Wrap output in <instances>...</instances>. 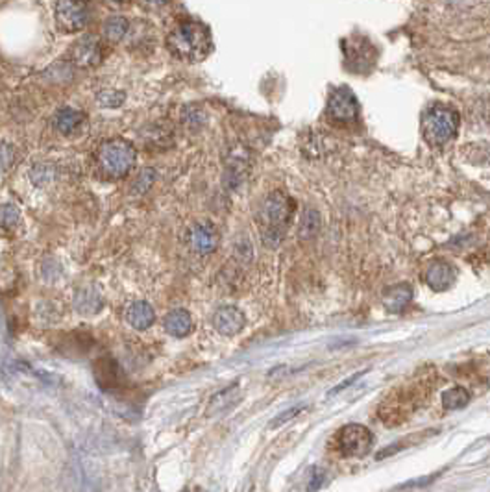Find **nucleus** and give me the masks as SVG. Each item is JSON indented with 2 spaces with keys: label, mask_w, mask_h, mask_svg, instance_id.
<instances>
[{
  "label": "nucleus",
  "mask_w": 490,
  "mask_h": 492,
  "mask_svg": "<svg viewBox=\"0 0 490 492\" xmlns=\"http://www.w3.org/2000/svg\"><path fill=\"white\" fill-rule=\"evenodd\" d=\"M302 409L304 407H292V409H289V411H285V413H282V415H277L276 419L272 420V424H270V428H277V426H282V424H285V422H289L291 419H295L298 413H302Z\"/></svg>",
  "instance_id": "obj_27"
},
{
  "label": "nucleus",
  "mask_w": 490,
  "mask_h": 492,
  "mask_svg": "<svg viewBox=\"0 0 490 492\" xmlns=\"http://www.w3.org/2000/svg\"><path fill=\"white\" fill-rule=\"evenodd\" d=\"M83 121H86V115L82 111L73 110V108H61L59 111H56L54 119H52V126L61 135H71V133L76 132L78 128L82 126Z\"/></svg>",
  "instance_id": "obj_16"
},
{
  "label": "nucleus",
  "mask_w": 490,
  "mask_h": 492,
  "mask_svg": "<svg viewBox=\"0 0 490 492\" xmlns=\"http://www.w3.org/2000/svg\"><path fill=\"white\" fill-rule=\"evenodd\" d=\"M413 300V289L407 283H398L383 292V306L389 313H402Z\"/></svg>",
  "instance_id": "obj_13"
},
{
  "label": "nucleus",
  "mask_w": 490,
  "mask_h": 492,
  "mask_svg": "<svg viewBox=\"0 0 490 492\" xmlns=\"http://www.w3.org/2000/svg\"><path fill=\"white\" fill-rule=\"evenodd\" d=\"M187 241H189V248L195 254L209 255L218 248L220 235L211 222H195L189 230Z\"/></svg>",
  "instance_id": "obj_8"
},
{
  "label": "nucleus",
  "mask_w": 490,
  "mask_h": 492,
  "mask_svg": "<svg viewBox=\"0 0 490 492\" xmlns=\"http://www.w3.org/2000/svg\"><path fill=\"white\" fill-rule=\"evenodd\" d=\"M320 226H322V219H320V213L317 210H305L302 219H300L298 226V237L302 241H309L313 239L318 232H320Z\"/></svg>",
  "instance_id": "obj_18"
},
{
  "label": "nucleus",
  "mask_w": 490,
  "mask_h": 492,
  "mask_svg": "<svg viewBox=\"0 0 490 492\" xmlns=\"http://www.w3.org/2000/svg\"><path fill=\"white\" fill-rule=\"evenodd\" d=\"M68 60L78 67H96L102 61V48L95 36L80 37L68 51Z\"/></svg>",
  "instance_id": "obj_9"
},
{
  "label": "nucleus",
  "mask_w": 490,
  "mask_h": 492,
  "mask_svg": "<svg viewBox=\"0 0 490 492\" xmlns=\"http://www.w3.org/2000/svg\"><path fill=\"white\" fill-rule=\"evenodd\" d=\"M15 163V150L14 146L0 143V173L8 170L9 167H14Z\"/></svg>",
  "instance_id": "obj_24"
},
{
  "label": "nucleus",
  "mask_w": 490,
  "mask_h": 492,
  "mask_svg": "<svg viewBox=\"0 0 490 492\" xmlns=\"http://www.w3.org/2000/svg\"><path fill=\"white\" fill-rule=\"evenodd\" d=\"M104 306V300H102V294L96 291L93 285H87V287L80 289L74 297V307L80 314H86V317H91L96 314Z\"/></svg>",
  "instance_id": "obj_15"
},
{
  "label": "nucleus",
  "mask_w": 490,
  "mask_h": 492,
  "mask_svg": "<svg viewBox=\"0 0 490 492\" xmlns=\"http://www.w3.org/2000/svg\"><path fill=\"white\" fill-rule=\"evenodd\" d=\"M154 178H155V170H152V169L143 170V173L139 174V180H137V183H141V187H139L137 191L145 193L146 189H148V187H150V183L154 182Z\"/></svg>",
  "instance_id": "obj_28"
},
{
  "label": "nucleus",
  "mask_w": 490,
  "mask_h": 492,
  "mask_svg": "<svg viewBox=\"0 0 490 492\" xmlns=\"http://www.w3.org/2000/svg\"><path fill=\"white\" fill-rule=\"evenodd\" d=\"M167 48L178 60L196 63L208 58L213 48V39L205 24L183 21L168 32Z\"/></svg>",
  "instance_id": "obj_1"
},
{
  "label": "nucleus",
  "mask_w": 490,
  "mask_h": 492,
  "mask_svg": "<svg viewBox=\"0 0 490 492\" xmlns=\"http://www.w3.org/2000/svg\"><path fill=\"white\" fill-rule=\"evenodd\" d=\"M295 205L292 200L282 191L268 195L259 210V224L267 246H277L283 241L285 230L292 217Z\"/></svg>",
  "instance_id": "obj_2"
},
{
  "label": "nucleus",
  "mask_w": 490,
  "mask_h": 492,
  "mask_svg": "<svg viewBox=\"0 0 490 492\" xmlns=\"http://www.w3.org/2000/svg\"><path fill=\"white\" fill-rule=\"evenodd\" d=\"M21 222V211L14 204L0 205V228L14 230Z\"/></svg>",
  "instance_id": "obj_22"
},
{
  "label": "nucleus",
  "mask_w": 490,
  "mask_h": 492,
  "mask_svg": "<svg viewBox=\"0 0 490 492\" xmlns=\"http://www.w3.org/2000/svg\"><path fill=\"white\" fill-rule=\"evenodd\" d=\"M459 128L457 111L448 106L435 104L422 115V133L432 146H444L455 137Z\"/></svg>",
  "instance_id": "obj_3"
},
{
  "label": "nucleus",
  "mask_w": 490,
  "mask_h": 492,
  "mask_svg": "<svg viewBox=\"0 0 490 492\" xmlns=\"http://www.w3.org/2000/svg\"><path fill=\"white\" fill-rule=\"evenodd\" d=\"M52 178H54V173H52L50 165H36L32 169V180L37 185H43V183L50 182Z\"/></svg>",
  "instance_id": "obj_25"
},
{
  "label": "nucleus",
  "mask_w": 490,
  "mask_h": 492,
  "mask_svg": "<svg viewBox=\"0 0 490 492\" xmlns=\"http://www.w3.org/2000/svg\"><path fill=\"white\" fill-rule=\"evenodd\" d=\"M163 328L168 335H173L176 339L187 337L193 332V317L189 311L185 309H173L167 313L163 319Z\"/></svg>",
  "instance_id": "obj_14"
},
{
  "label": "nucleus",
  "mask_w": 490,
  "mask_h": 492,
  "mask_svg": "<svg viewBox=\"0 0 490 492\" xmlns=\"http://www.w3.org/2000/svg\"><path fill=\"white\" fill-rule=\"evenodd\" d=\"M56 21L63 32H78L89 23V9L82 2H58L56 4Z\"/></svg>",
  "instance_id": "obj_7"
},
{
  "label": "nucleus",
  "mask_w": 490,
  "mask_h": 492,
  "mask_svg": "<svg viewBox=\"0 0 490 492\" xmlns=\"http://www.w3.org/2000/svg\"><path fill=\"white\" fill-rule=\"evenodd\" d=\"M455 276H457L455 269L446 261H435L426 270V282L433 291H446L448 287H451Z\"/></svg>",
  "instance_id": "obj_11"
},
{
  "label": "nucleus",
  "mask_w": 490,
  "mask_h": 492,
  "mask_svg": "<svg viewBox=\"0 0 490 492\" xmlns=\"http://www.w3.org/2000/svg\"><path fill=\"white\" fill-rule=\"evenodd\" d=\"M102 374V378H98V383L104 389H108L109 385L111 387H117L118 379H121V370H118V365L115 361H111V369H108V359L100 361L98 367H96V376Z\"/></svg>",
  "instance_id": "obj_20"
},
{
  "label": "nucleus",
  "mask_w": 490,
  "mask_h": 492,
  "mask_svg": "<svg viewBox=\"0 0 490 492\" xmlns=\"http://www.w3.org/2000/svg\"><path fill=\"white\" fill-rule=\"evenodd\" d=\"M183 121H185L189 126L196 128L202 126L205 123V115L198 110V108H187L185 113H183Z\"/></svg>",
  "instance_id": "obj_26"
},
{
  "label": "nucleus",
  "mask_w": 490,
  "mask_h": 492,
  "mask_svg": "<svg viewBox=\"0 0 490 492\" xmlns=\"http://www.w3.org/2000/svg\"><path fill=\"white\" fill-rule=\"evenodd\" d=\"M213 328L217 329L220 335L226 337H233L237 333H241L245 328L246 319L241 309H237L235 306H224L220 309L215 311L213 314Z\"/></svg>",
  "instance_id": "obj_10"
},
{
  "label": "nucleus",
  "mask_w": 490,
  "mask_h": 492,
  "mask_svg": "<svg viewBox=\"0 0 490 492\" xmlns=\"http://www.w3.org/2000/svg\"><path fill=\"white\" fill-rule=\"evenodd\" d=\"M124 101H126V93L117 91V89H108L96 95V104L100 108H118L123 106Z\"/></svg>",
  "instance_id": "obj_23"
},
{
  "label": "nucleus",
  "mask_w": 490,
  "mask_h": 492,
  "mask_svg": "<svg viewBox=\"0 0 490 492\" xmlns=\"http://www.w3.org/2000/svg\"><path fill=\"white\" fill-rule=\"evenodd\" d=\"M124 319H126V324L130 328L137 329V332H145L155 322V313L148 302L137 300L128 307L126 313H124Z\"/></svg>",
  "instance_id": "obj_12"
},
{
  "label": "nucleus",
  "mask_w": 490,
  "mask_h": 492,
  "mask_svg": "<svg viewBox=\"0 0 490 492\" xmlns=\"http://www.w3.org/2000/svg\"><path fill=\"white\" fill-rule=\"evenodd\" d=\"M470 401V392L464 387H454L442 394V406L448 411H455L464 407Z\"/></svg>",
  "instance_id": "obj_19"
},
{
  "label": "nucleus",
  "mask_w": 490,
  "mask_h": 492,
  "mask_svg": "<svg viewBox=\"0 0 490 492\" xmlns=\"http://www.w3.org/2000/svg\"><path fill=\"white\" fill-rule=\"evenodd\" d=\"M374 435L361 424H348L337 435V446L344 457H364L372 450Z\"/></svg>",
  "instance_id": "obj_5"
},
{
  "label": "nucleus",
  "mask_w": 490,
  "mask_h": 492,
  "mask_svg": "<svg viewBox=\"0 0 490 492\" xmlns=\"http://www.w3.org/2000/svg\"><path fill=\"white\" fill-rule=\"evenodd\" d=\"M327 113L337 123H354L359 117V104L349 87H337L333 89L327 101Z\"/></svg>",
  "instance_id": "obj_6"
},
{
  "label": "nucleus",
  "mask_w": 490,
  "mask_h": 492,
  "mask_svg": "<svg viewBox=\"0 0 490 492\" xmlns=\"http://www.w3.org/2000/svg\"><path fill=\"white\" fill-rule=\"evenodd\" d=\"M235 391H237V385H232V387H228L226 391L218 392L217 396L211 400V406H209V415H215V413H223L224 409H228L230 406H233L235 404Z\"/></svg>",
  "instance_id": "obj_21"
},
{
  "label": "nucleus",
  "mask_w": 490,
  "mask_h": 492,
  "mask_svg": "<svg viewBox=\"0 0 490 492\" xmlns=\"http://www.w3.org/2000/svg\"><path fill=\"white\" fill-rule=\"evenodd\" d=\"M136 148L124 139H111L98 150V165L104 176L111 180L124 178L136 163Z\"/></svg>",
  "instance_id": "obj_4"
},
{
  "label": "nucleus",
  "mask_w": 490,
  "mask_h": 492,
  "mask_svg": "<svg viewBox=\"0 0 490 492\" xmlns=\"http://www.w3.org/2000/svg\"><path fill=\"white\" fill-rule=\"evenodd\" d=\"M130 32V23L123 15H111L102 23V37L108 43H121Z\"/></svg>",
  "instance_id": "obj_17"
}]
</instances>
